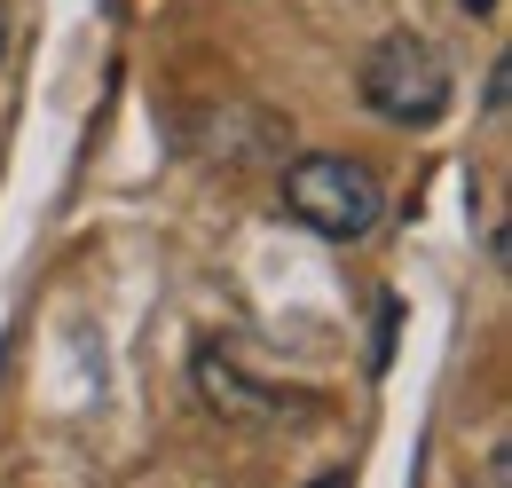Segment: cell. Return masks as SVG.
Masks as SVG:
<instances>
[{
  "label": "cell",
  "instance_id": "1",
  "mask_svg": "<svg viewBox=\"0 0 512 488\" xmlns=\"http://www.w3.org/2000/svg\"><path fill=\"white\" fill-rule=\"evenodd\" d=\"M284 213L300 221V229H316L331 244H355L379 229L386 213V189L371 166H355V158H331V150H308V158H292L284 166Z\"/></svg>",
  "mask_w": 512,
  "mask_h": 488
},
{
  "label": "cell",
  "instance_id": "2",
  "mask_svg": "<svg viewBox=\"0 0 512 488\" xmlns=\"http://www.w3.org/2000/svg\"><path fill=\"white\" fill-rule=\"evenodd\" d=\"M355 87H363V103L394 126H434L449 111V56L434 40H418V32H386L379 48L363 56L355 71Z\"/></svg>",
  "mask_w": 512,
  "mask_h": 488
},
{
  "label": "cell",
  "instance_id": "3",
  "mask_svg": "<svg viewBox=\"0 0 512 488\" xmlns=\"http://www.w3.org/2000/svg\"><path fill=\"white\" fill-rule=\"evenodd\" d=\"M197 394L229 418V426H284V418H316V394H284L260 386L245 363H229L221 347H197Z\"/></svg>",
  "mask_w": 512,
  "mask_h": 488
},
{
  "label": "cell",
  "instance_id": "4",
  "mask_svg": "<svg viewBox=\"0 0 512 488\" xmlns=\"http://www.w3.org/2000/svg\"><path fill=\"white\" fill-rule=\"evenodd\" d=\"M8 32H16V16H8V8H0V56H8Z\"/></svg>",
  "mask_w": 512,
  "mask_h": 488
},
{
  "label": "cell",
  "instance_id": "5",
  "mask_svg": "<svg viewBox=\"0 0 512 488\" xmlns=\"http://www.w3.org/2000/svg\"><path fill=\"white\" fill-rule=\"evenodd\" d=\"M316 488H347V481H339V473H323V481H316Z\"/></svg>",
  "mask_w": 512,
  "mask_h": 488
},
{
  "label": "cell",
  "instance_id": "6",
  "mask_svg": "<svg viewBox=\"0 0 512 488\" xmlns=\"http://www.w3.org/2000/svg\"><path fill=\"white\" fill-rule=\"evenodd\" d=\"M465 8H473V16H489V0H465Z\"/></svg>",
  "mask_w": 512,
  "mask_h": 488
}]
</instances>
